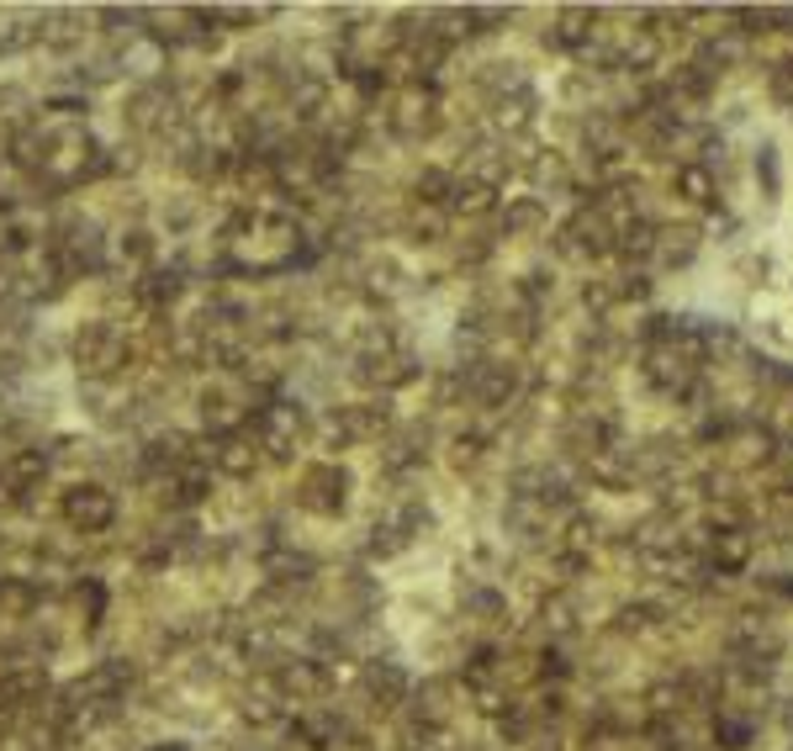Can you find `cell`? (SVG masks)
<instances>
[{
	"label": "cell",
	"mask_w": 793,
	"mask_h": 751,
	"mask_svg": "<svg viewBox=\"0 0 793 751\" xmlns=\"http://www.w3.org/2000/svg\"><path fill=\"white\" fill-rule=\"evenodd\" d=\"M75 365L85 371V381H112L122 365H127V334L117 323L96 317L75 334Z\"/></svg>",
	"instance_id": "1"
},
{
	"label": "cell",
	"mask_w": 793,
	"mask_h": 751,
	"mask_svg": "<svg viewBox=\"0 0 793 751\" xmlns=\"http://www.w3.org/2000/svg\"><path fill=\"white\" fill-rule=\"evenodd\" d=\"M59 509H64V518H70L75 529H85V535H96V529H106V524L117 518V503H112L106 487H70Z\"/></svg>",
	"instance_id": "3"
},
{
	"label": "cell",
	"mask_w": 793,
	"mask_h": 751,
	"mask_svg": "<svg viewBox=\"0 0 793 751\" xmlns=\"http://www.w3.org/2000/svg\"><path fill=\"white\" fill-rule=\"evenodd\" d=\"M112 254H117L122 265H149V260H154V234H149V228H122L117 243H112Z\"/></svg>",
	"instance_id": "7"
},
{
	"label": "cell",
	"mask_w": 793,
	"mask_h": 751,
	"mask_svg": "<svg viewBox=\"0 0 793 751\" xmlns=\"http://www.w3.org/2000/svg\"><path fill=\"white\" fill-rule=\"evenodd\" d=\"M344 487H350V476L339 466H313L302 476V503L313 514H333V509H344Z\"/></svg>",
	"instance_id": "5"
},
{
	"label": "cell",
	"mask_w": 793,
	"mask_h": 751,
	"mask_svg": "<svg viewBox=\"0 0 793 751\" xmlns=\"http://www.w3.org/2000/svg\"><path fill=\"white\" fill-rule=\"evenodd\" d=\"M254 429H260V450L286 461L297 450V439L307 435V413H302V402H270V408H260Z\"/></svg>",
	"instance_id": "2"
},
{
	"label": "cell",
	"mask_w": 793,
	"mask_h": 751,
	"mask_svg": "<svg viewBox=\"0 0 793 751\" xmlns=\"http://www.w3.org/2000/svg\"><path fill=\"white\" fill-rule=\"evenodd\" d=\"M133 291H138V302H143L149 313H164V308L186 291V280H180V271H149V276L138 280Z\"/></svg>",
	"instance_id": "6"
},
{
	"label": "cell",
	"mask_w": 793,
	"mask_h": 751,
	"mask_svg": "<svg viewBox=\"0 0 793 751\" xmlns=\"http://www.w3.org/2000/svg\"><path fill=\"white\" fill-rule=\"evenodd\" d=\"M201 461H212L223 476H238V481H243V476H254V466H260V445L234 429V435H223V439H206V455H201Z\"/></svg>",
	"instance_id": "4"
}]
</instances>
